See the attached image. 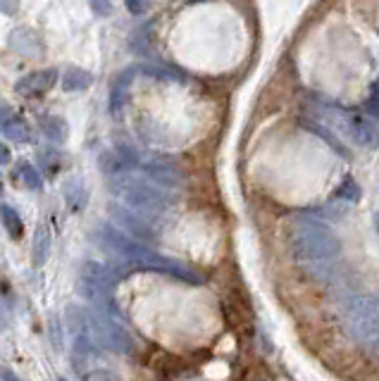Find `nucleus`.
I'll return each instance as SVG.
<instances>
[{"label":"nucleus","mask_w":379,"mask_h":381,"mask_svg":"<svg viewBox=\"0 0 379 381\" xmlns=\"http://www.w3.org/2000/svg\"><path fill=\"white\" fill-rule=\"evenodd\" d=\"M81 277L94 281V284H98V286L108 288V291H113V288L122 281L124 274L117 267L106 265V262L86 260V262H84V269H81Z\"/></svg>","instance_id":"8"},{"label":"nucleus","mask_w":379,"mask_h":381,"mask_svg":"<svg viewBox=\"0 0 379 381\" xmlns=\"http://www.w3.org/2000/svg\"><path fill=\"white\" fill-rule=\"evenodd\" d=\"M12 162V153L5 143H0V165H10Z\"/></svg>","instance_id":"23"},{"label":"nucleus","mask_w":379,"mask_h":381,"mask_svg":"<svg viewBox=\"0 0 379 381\" xmlns=\"http://www.w3.org/2000/svg\"><path fill=\"white\" fill-rule=\"evenodd\" d=\"M134 74H136V67H129L115 76L113 89H110V113L115 117L122 113L124 101H127V89H129V84H132Z\"/></svg>","instance_id":"11"},{"label":"nucleus","mask_w":379,"mask_h":381,"mask_svg":"<svg viewBox=\"0 0 379 381\" xmlns=\"http://www.w3.org/2000/svg\"><path fill=\"white\" fill-rule=\"evenodd\" d=\"M0 381H22L12 370H0Z\"/></svg>","instance_id":"24"},{"label":"nucleus","mask_w":379,"mask_h":381,"mask_svg":"<svg viewBox=\"0 0 379 381\" xmlns=\"http://www.w3.org/2000/svg\"><path fill=\"white\" fill-rule=\"evenodd\" d=\"M110 220L117 229H122L124 234H129L132 239L141 241V243H150L158 239V229L153 227V222L148 217H143L141 212H136L129 205H120V203H113L108 207Z\"/></svg>","instance_id":"5"},{"label":"nucleus","mask_w":379,"mask_h":381,"mask_svg":"<svg viewBox=\"0 0 379 381\" xmlns=\"http://www.w3.org/2000/svg\"><path fill=\"white\" fill-rule=\"evenodd\" d=\"M0 193H3V179H0Z\"/></svg>","instance_id":"27"},{"label":"nucleus","mask_w":379,"mask_h":381,"mask_svg":"<svg viewBox=\"0 0 379 381\" xmlns=\"http://www.w3.org/2000/svg\"><path fill=\"white\" fill-rule=\"evenodd\" d=\"M375 229H377V234H379V210H377V215H375Z\"/></svg>","instance_id":"26"},{"label":"nucleus","mask_w":379,"mask_h":381,"mask_svg":"<svg viewBox=\"0 0 379 381\" xmlns=\"http://www.w3.org/2000/svg\"><path fill=\"white\" fill-rule=\"evenodd\" d=\"M94 84V74L81 67H67L62 72V91L77 93V91H86Z\"/></svg>","instance_id":"12"},{"label":"nucleus","mask_w":379,"mask_h":381,"mask_svg":"<svg viewBox=\"0 0 379 381\" xmlns=\"http://www.w3.org/2000/svg\"><path fill=\"white\" fill-rule=\"evenodd\" d=\"M91 10L101 17H108L110 12H113V3H110V0H91Z\"/></svg>","instance_id":"19"},{"label":"nucleus","mask_w":379,"mask_h":381,"mask_svg":"<svg viewBox=\"0 0 379 381\" xmlns=\"http://www.w3.org/2000/svg\"><path fill=\"white\" fill-rule=\"evenodd\" d=\"M50 253V232L48 227H38L34 234V246H31V258H34V265L41 267L45 260H48Z\"/></svg>","instance_id":"13"},{"label":"nucleus","mask_w":379,"mask_h":381,"mask_svg":"<svg viewBox=\"0 0 379 381\" xmlns=\"http://www.w3.org/2000/svg\"><path fill=\"white\" fill-rule=\"evenodd\" d=\"M0 220H3L5 232H8L12 239H22L24 222H22V217H19L10 205H0Z\"/></svg>","instance_id":"15"},{"label":"nucleus","mask_w":379,"mask_h":381,"mask_svg":"<svg viewBox=\"0 0 379 381\" xmlns=\"http://www.w3.org/2000/svg\"><path fill=\"white\" fill-rule=\"evenodd\" d=\"M372 353H375V356L379 358V339H377V341H372Z\"/></svg>","instance_id":"25"},{"label":"nucleus","mask_w":379,"mask_h":381,"mask_svg":"<svg viewBox=\"0 0 379 381\" xmlns=\"http://www.w3.org/2000/svg\"><path fill=\"white\" fill-rule=\"evenodd\" d=\"M57 381H67V379H62V377H60V379H57Z\"/></svg>","instance_id":"28"},{"label":"nucleus","mask_w":379,"mask_h":381,"mask_svg":"<svg viewBox=\"0 0 379 381\" xmlns=\"http://www.w3.org/2000/svg\"><path fill=\"white\" fill-rule=\"evenodd\" d=\"M110 190L127 203L129 207L141 212L143 217H158L162 212H167L172 207L174 198L167 193V188L158 186L155 181H150L148 176L146 179H139V176L132 174H117L110 176Z\"/></svg>","instance_id":"3"},{"label":"nucleus","mask_w":379,"mask_h":381,"mask_svg":"<svg viewBox=\"0 0 379 381\" xmlns=\"http://www.w3.org/2000/svg\"><path fill=\"white\" fill-rule=\"evenodd\" d=\"M64 200L72 210H84L86 205V190H84V183L77 179H69L64 183Z\"/></svg>","instance_id":"16"},{"label":"nucleus","mask_w":379,"mask_h":381,"mask_svg":"<svg viewBox=\"0 0 379 381\" xmlns=\"http://www.w3.org/2000/svg\"><path fill=\"white\" fill-rule=\"evenodd\" d=\"M148 3L150 0H124V5H127V10L132 15H143L148 10Z\"/></svg>","instance_id":"20"},{"label":"nucleus","mask_w":379,"mask_h":381,"mask_svg":"<svg viewBox=\"0 0 379 381\" xmlns=\"http://www.w3.org/2000/svg\"><path fill=\"white\" fill-rule=\"evenodd\" d=\"M17 176H19V181H22L24 186L31 188V190H36V188L43 186L41 174H38L36 167L29 165V162H19V165H17Z\"/></svg>","instance_id":"17"},{"label":"nucleus","mask_w":379,"mask_h":381,"mask_svg":"<svg viewBox=\"0 0 379 381\" xmlns=\"http://www.w3.org/2000/svg\"><path fill=\"white\" fill-rule=\"evenodd\" d=\"M286 241L293 258L308 265H327L341 253V243L324 222L310 215H298L289 222Z\"/></svg>","instance_id":"2"},{"label":"nucleus","mask_w":379,"mask_h":381,"mask_svg":"<svg viewBox=\"0 0 379 381\" xmlns=\"http://www.w3.org/2000/svg\"><path fill=\"white\" fill-rule=\"evenodd\" d=\"M339 198H344V200H349V203H356V200H361V186H358L356 181H346L341 188H339Z\"/></svg>","instance_id":"18"},{"label":"nucleus","mask_w":379,"mask_h":381,"mask_svg":"<svg viewBox=\"0 0 379 381\" xmlns=\"http://www.w3.org/2000/svg\"><path fill=\"white\" fill-rule=\"evenodd\" d=\"M84 381H120V379H117L115 374L106 372V370H96V372L86 374V377H84Z\"/></svg>","instance_id":"21"},{"label":"nucleus","mask_w":379,"mask_h":381,"mask_svg":"<svg viewBox=\"0 0 379 381\" xmlns=\"http://www.w3.org/2000/svg\"><path fill=\"white\" fill-rule=\"evenodd\" d=\"M349 139L365 150H372L379 146V127L375 120L365 115H351V129Z\"/></svg>","instance_id":"7"},{"label":"nucleus","mask_w":379,"mask_h":381,"mask_svg":"<svg viewBox=\"0 0 379 381\" xmlns=\"http://www.w3.org/2000/svg\"><path fill=\"white\" fill-rule=\"evenodd\" d=\"M96 239H98V246L108 255H113L117 262L122 260L124 265L143 269V272L167 274V277L186 281V284H203V277H200L193 267L153 251L146 243L132 239V236L124 234L122 229H117L115 224H101L96 229Z\"/></svg>","instance_id":"1"},{"label":"nucleus","mask_w":379,"mask_h":381,"mask_svg":"<svg viewBox=\"0 0 379 381\" xmlns=\"http://www.w3.org/2000/svg\"><path fill=\"white\" fill-rule=\"evenodd\" d=\"M346 324L351 334L361 341L379 339V298L372 295H353L346 303Z\"/></svg>","instance_id":"4"},{"label":"nucleus","mask_w":379,"mask_h":381,"mask_svg":"<svg viewBox=\"0 0 379 381\" xmlns=\"http://www.w3.org/2000/svg\"><path fill=\"white\" fill-rule=\"evenodd\" d=\"M365 110H368L370 117H375V122H379V96L377 93L370 96V101L365 103Z\"/></svg>","instance_id":"22"},{"label":"nucleus","mask_w":379,"mask_h":381,"mask_svg":"<svg viewBox=\"0 0 379 381\" xmlns=\"http://www.w3.org/2000/svg\"><path fill=\"white\" fill-rule=\"evenodd\" d=\"M55 81H57V69L45 67V69L31 72V74L19 79L15 84V91L22 96H43L55 86Z\"/></svg>","instance_id":"6"},{"label":"nucleus","mask_w":379,"mask_h":381,"mask_svg":"<svg viewBox=\"0 0 379 381\" xmlns=\"http://www.w3.org/2000/svg\"><path fill=\"white\" fill-rule=\"evenodd\" d=\"M0 131L8 136L10 141L15 143H24L29 141V127L27 122L22 120L19 115H15L8 105H0Z\"/></svg>","instance_id":"10"},{"label":"nucleus","mask_w":379,"mask_h":381,"mask_svg":"<svg viewBox=\"0 0 379 381\" xmlns=\"http://www.w3.org/2000/svg\"><path fill=\"white\" fill-rule=\"evenodd\" d=\"M143 174L162 188H176L184 181V174L174 165H167V162H148V165H143Z\"/></svg>","instance_id":"9"},{"label":"nucleus","mask_w":379,"mask_h":381,"mask_svg":"<svg viewBox=\"0 0 379 381\" xmlns=\"http://www.w3.org/2000/svg\"><path fill=\"white\" fill-rule=\"evenodd\" d=\"M41 129L53 143H64V141H67V136H69L67 122H64L62 117H43Z\"/></svg>","instance_id":"14"}]
</instances>
